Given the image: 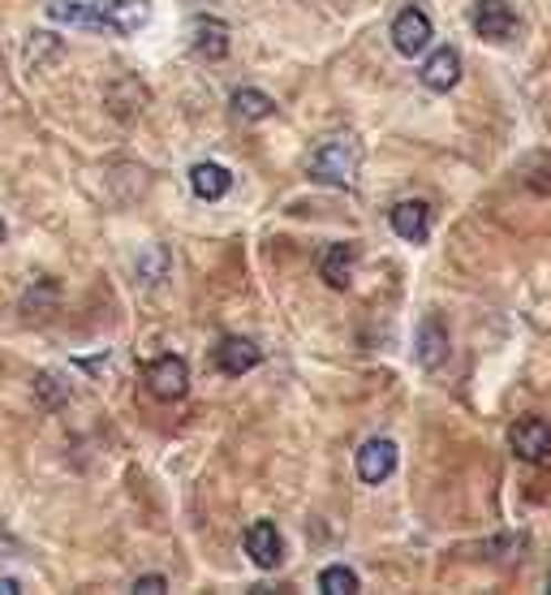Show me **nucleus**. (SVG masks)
Returning a JSON list of instances; mask_svg holds the SVG:
<instances>
[{"mask_svg":"<svg viewBox=\"0 0 551 595\" xmlns=\"http://www.w3.org/2000/svg\"><path fill=\"white\" fill-rule=\"evenodd\" d=\"M134 592H168V578L164 574H143V578H134Z\"/></svg>","mask_w":551,"mask_h":595,"instance_id":"19","label":"nucleus"},{"mask_svg":"<svg viewBox=\"0 0 551 595\" xmlns=\"http://www.w3.org/2000/svg\"><path fill=\"white\" fill-rule=\"evenodd\" d=\"M388 220H393L396 238H405V242H427V234H432V207H427L423 198L396 203L393 212H388Z\"/></svg>","mask_w":551,"mask_h":595,"instance_id":"9","label":"nucleus"},{"mask_svg":"<svg viewBox=\"0 0 551 595\" xmlns=\"http://www.w3.org/2000/svg\"><path fill=\"white\" fill-rule=\"evenodd\" d=\"M427 43H432V18L418 9V4H409V9H401L393 22V48L401 57H418V52H427Z\"/></svg>","mask_w":551,"mask_h":595,"instance_id":"6","label":"nucleus"},{"mask_svg":"<svg viewBox=\"0 0 551 595\" xmlns=\"http://www.w3.org/2000/svg\"><path fill=\"white\" fill-rule=\"evenodd\" d=\"M357 164H362V152H357L354 139H323L311 156V177L323 182V186H354Z\"/></svg>","mask_w":551,"mask_h":595,"instance_id":"1","label":"nucleus"},{"mask_svg":"<svg viewBox=\"0 0 551 595\" xmlns=\"http://www.w3.org/2000/svg\"><path fill=\"white\" fill-rule=\"evenodd\" d=\"M470 27L478 31V40L505 43V40H512V31H517V13H512L509 0H474Z\"/></svg>","mask_w":551,"mask_h":595,"instance_id":"2","label":"nucleus"},{"mask_svg":"<svg viewBox=\"0 0 551 595\" xmlns=\"http://www.w3.org/2000/svg\"><path fill=\"white\" fill-rule=\"evenodd\" d=\"M0 553H18V540H13V535H4V531H0Z\"/></svg>","mask_w":551,"mask_h":595,"instance_id":"21","label":"nucleus"},{"mask_svg":"<svg viewBox=\"0 0 551 595\" xmlns=\"http://www.w3.org/2000/svg\"><path fill=\"white\" fill-rule=\"evenodd\" d=\"M246 556H250L259 570H276V565L284 561V540H280L276 522L259 517V522L246 526Z\"/></svg>","mask_w":551,"mask_h":595,"instance_id":"7","label":"nucleus"},{"mask_svg":"<svg viewBox=\"0 0 551 595\" xmlns=\"http://www.w3.org/2000/svg\"><path fill=\"white\" fill-rule=\"evenodd\" d=\"M319 277L328 280L332 289H350V280H354V246L350 242L328 246L323 259H319Z\"/></svg>","mask_w":551,"mask_h":595,"instance_id":"13","label":"nucleus"},{"mask_svg":"<svg viewBox=\"0 0 551 595\" xmlns=\"http://www.w3.org/2000/svg\"><path fill=\"white\" fill-rule=\"evenodd\" d=\"M548 592H551V574H548Z\"/></svg>","mask_w":551,"mask_h":595,"instance_id":"23","label":"nucleus"},{"mask_svg":"<svg viewBox=\"0 0 551 595\" xmlns=\"http://www.w3.org/2000/svg\"><path fill=\"white\" fill-rule=\"evenodd\" d=\"M423 82H427L432 91H453V86L461 82V57H457L453 48L432 52V61L423 65Z\"/></svg>","mask_w":551,"mask_h":595,"instance_id":"14","label":"nucleus"},{"mask_svg":"<svg viewBox=\"0 0 551 595\" xmlns=\"http://www.w3.org/2000/svg\"><path fill=\"white\" fill-rule=\"evenodd\" d=\"M414 350H418V362L435 371V367H444V358H448V328H444V319L439 316H427L418 324V341H414Z\"/></svg>","mask_w":551,"mask_h":595,"instance_id":"11","label":"nucleus"},{"mask_svg":"<svg viewBox=\"0 0 551 595\" xmlns=\"http://www.w3.org/2000/svg\"><path fill=\"white\" fill-rule=\"evenodd\" d=\"M4 234H9V229H4V220H0V242H4Z\"/></svg>","mask_w":551,"mask_h":595,"instance_id":"22","label":"nucleus"},{"mask_svg":"<svg viewBox=\"0 0 551 595\" xmlns=\"http://www.w3.org/2000/svg\"><path fill=\"white\" fill-rule=\"evenodd\" d=\"M195 52L202 57V61H220V57H229V27H225L220 18H198Z\"/></svg>","mask_w":551,"mask_h":595,"instance_id":"15","label":"nucleus"},{"mask_svg":"<svg viewBox=\"0 0 551 595\" xmlns=\"http://www.w3.org/2000/svg\"><path fill=\"white\" fill-rule=\"evenodd\" d=\"M393 471H396V444L388 437L366 440V444L357 449V479H362V483H384Z\"/></svg>","mask_w":551,"mask_h":595,"instance_id":"8","label":"nucleus"},{"mask_svg":"<svg viewBox=\"0 0 551 595\" xmlns=\"http://www.w3.org/2000/svg\"><path fill=\"white\" fill-rule=\"evenodd\" d=\"M263 362V350L254 346V341H246V337H225L220 346H216V367L225 371V376H246V371H254Z\"/></svg>","mask_w":551,"mask_h":595,"instance_id":"10","label":"nucleus"},{"mask_svg":"<svg viewBox=\"0 0 551 595\" xmlns=\"http://www.w3.org/2000/svg\"><path fill=\"white\" fill-rule=\"evenodd\" d=\"M22 592V583L18 578H0V595H18Z\"/></svg>","mask_w":551,"mask_h":595,"instance_id":"20","label":"nucleus"},{"mask_svg":"<svg viewBox=\"0 0 551 595\" xmlns=\"http://www.w3.org/2000/svg\"><path fill=\"white\" fill-rule=\"evenodd\" d=\"M104 18V31H117V35H134L152 22V0H91Z\"/></svg>","mask_w":551,"mask_h":595,"instance_id":"5","label":"nucleus"},{"mask_svg":"<svg viewBox=\"0 0 551 595\" xmlns=\"http://www.w3.org/2000/svg\"><path fill=\"white\" fill-rule=\"evenodd\" d=\"M509 449L521 458V462H548V453H551L548 419H539V414L517 419V423L509 428Z\"/></svg>","mask_w":551,"mask_h":595,"instance_id":"3","label":"nucleus"},{"mask_svg":"<svg viewBox=\"0 0 551 595\" xmlns=\"http://www.w3.org/2000/svg\"><path fill=\"white\" fill-rule=\"evenodd\" d=\"M35 393L43 406H61V401H70V384L56 371H43V376H35Z\"/></svg>","mask_w":551,"mask_h":595,"instance_id":"18","label":"nucleus"},{"mask_svg":"<svg viewBox=\"0 0 551 595\" xmlns=\"http://www.w3.org/2000/svg\"><path fill=\"white\" fill-rule=\"evenodd\" d=\"M147 389L159 397V401H181L186 389H190V367L181 355H164L147 367Z\"/></svg>","mask_w":551,"mask_h":595,"instance_id":"4","label":"nucleus"},{"mask_svg":"<svg viewBox=\"0 0 551 595\" xmlns=\"http://www.w3.org/2000/svg\"><path fill=\"white\" fill-rule=\"evenodd\" d=\"M362 583H357V574L350 565H328L323 574H319V592L323 595H354Z\"/></svg>","mask_w":551,"mask_h":595,"instance_id":"17","label":"nucleus"},{"mask_svg":"<svg viewBox=\"0 0 551 595\" xmlns=\"http://www.w3.org/2000/svg\"><path fill=\"white\" fill-rule=\"evenodd\" d=\"M190 191L198 198H207V203H216V198H225L233 191V173L225 168V164H211V160H202L190 168Z\"/></svg>","mask_w":551,"mask_h":595,"instance_id":"12","label":"nucleus"},{"mask_svg":"<svg viewBox=\"0 0 551 595\" xmlns=\"http://www.w3.org/2000/svg\"><path fill=\"white\" fill-rule=\"evenodd\" d=\"M233 113L237 117H246V121H263V117H272L276 113V100L272 95H263V91H254V86H241V91H233Z\"/></svg>","mask_w":551,"mask_h":595,"instance_id":"16","label":"nucleus"}]
</instances>
